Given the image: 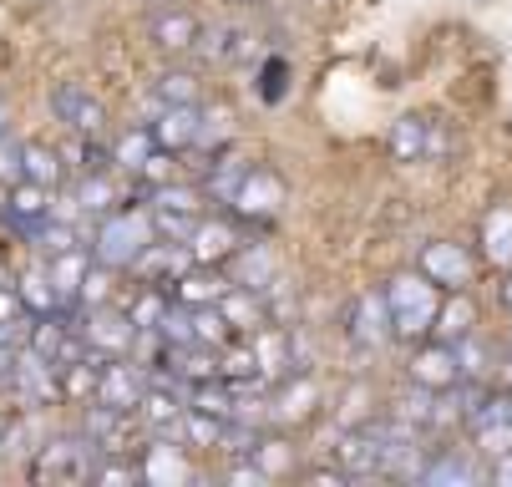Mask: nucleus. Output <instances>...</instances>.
<instances>
[{
  "label": "nucleus",
  "instance_id": "39",
  "mask_svg": "<svg viewBox=\"0 0 512 487\" xmlns=\"http://www.w3.org/2000/svg\"><path fill=\"white\" fill-rule=\"evenodd\" d=\"M11 315H26V300H21V290H16V285L0 290V320H11Z\"/></svg>",
  "mask_w": 512,
  "mask_h": 487
},
{
  "label": "nucleus",
  "instance_id": "16",
  "mask_svg": "<svg viewBox=\"0 0 512 487\" xmlns=\"http://www.w3.org/2000/svg\"><path fill=\"white\" fill-rule=\"evenodd\" d=\"M203 41V21L193 16V11H163V16H153V46L158 51H193Z\"/></svg>",
  "mask_w": 512,
  "mask_h": 487
},
{
  "label": "nucleus",
  "instance_id": "29",
  "mask_svg": "<svg viewBox=\"0 0 512 487\" xmlns=\"http://www.w3.org/2000/svg\"><path fill=\"white\" fill-rule=\"evenodd\" d=\"M477 477H482V472H477L467 457H436V462L426 467V482H462V487H467V482H477Z\"/></svg>",
  "mask_w": 512,
  "mask_h": 487
},
{
  "label": "nucleus",
  "instance_id": "40",
  "mask_svg": "<svg viewBox=\"0 0 512 487\" xmlns=\"http://www.w3.org/2000/svg\"><path fill=\"white\" fill-rule=\"evenodd\" d=\"M6 122H11V107H6V102H0V137H6Z\"/></svg>",
  "mask_w": 512,
  "mask_h": 487
},
{
  "label": "nucleus",
  "instance_id": "11",
  "mask_svg": "<svg viewBox=\"0 0 512 487\" xmlns=\"http://www.w3.org/2000/svg\"><path fill=\"white\" fill-rule=\"evenodd\" d=\"M153 137H158V148H168V153L193 148L198 137H203V112H198V102H173V107H163L158 122H153Z\"/></svg>",
  "mask_w": 512,
  "mask_h": 487
},
{
  "label": "nucleus",
  "instance_id": "10",
  "mask_svg": "<svg viewBox=\"0 0 512 487\" xmlns=\"http://www.w3.org/2000/svg\"><path fill=\"white\" fill-rule=\"evenodd\" d=\"M6 224L11 229H21L26 239L51 219V188H41V183H31V178H21V183H11V193H6Z\"/></svg>",
  "mask_w": 512,
  "mask_h": 487
},
{
  "label": "nucleus",
  "instance_id": "23",
  "mask_svg": "<svg viewBox=\"0 0 512 487\" xmlns=\"http://www.w3.org/2000/svg\"><path fill=\"white\" fill-rule=\"evenodd\" d=\"M153 153H158L153 127H148V132H122L117 143H112V163H117V168H127V173H142V163H148Z\"/></svg>",
  "mask_w": 512,
  "mask_h": 487
},
{
  "label": "nucleus",
  "instance_id": "7",
  "mask_svg": "<svg viewBox=\"0 0 512 487\" xmlns=\"http://www.w3.org/2000/svg\"><path fill=\"white\" fill-rule=\"evenodd\" d=\"M77 330H82V340L92 345L97 356H122V351H132L137 335H142L132 315H117V310H107V305H92V315H87Z\"/></svg>",
  "mask_w": 512,
  "mask_h": 487
},
{
  "label": "nucleus",
  "instance_id": "20",
  "mask_svg": "<svg viewBox=\"0 0 512 487\" xmlns=\"http://www.w3.org/2000/svg\"><path fill=\"white\" fill-rule=\"evenodd\" d=\"M482 254L497 269H512V208H492L482 219Z\"/></svg>",
  "mask_w": 512,
  "mask_h": 487
},
{
  "label": "nucleus",
  "instance_id": "2",
  "mask_svg": "<svg viewBox=\"0 0 512 487\" xmlns=\"http://www.w3.org/2000/svg\"><path fill=\"white\" fill-rule=\"evenodd\" d=\"M153 239H158L153 214H137V208H117V214H107V219H102L92 254H97L107 269H132V264H137V254L148 249Z\"/></svg>",
  "mask_w": 512,
  "mask_h": 487
},
{
  "label": "nucleus",
  "instance_id": "17",
  "mask_svg": "<svg viewBox=\"0 0 512 487\" xmlns=\"http://www.w3.org/2000/svg\"><path fill=\"white\" fill-rule=\"evenodd\" d=\"M234 285L224 280V274H218V269H188V274H178V305L183 310H193V305H218V300H224Z\"/></svg>",
  "mask_w": 512,
  "mask_h": 487
},
{
  "label": "nucleus",
  "instance_id": "6",
  "mask_svg": "<svg viewBox=\"0 0 512 487\" xmlns=\"http://www.w3.org/2000/svg\"><path fill=\"white\" fill-rule=\"evenodd\" d=\"M421 274L436 285V290H467L472 285V274H477V264H472V254L462 249V244H452V239H436V244H426L421 249Z\"/></svg>",
  "mask_w": 512,
  "mask_h": 487
},
{
  "label": "nucleus",
  "instance_id": "1",
  "mask_svg": "<svg viewBox=\"0 0 512 487\" xmlns=\"http://www.w3.org/2000/svg\"><path fill=\"white\" fill-rule=\"evenodd\" d=\"M386 310H391V335L421 340V335H431L442 300H436V285L426 274H396L386 285Z\"/></svg>",
  "mask_w": 512,
  "mask_h": 487
},
{
  "label": "nucleus",
  "instance_id": "9",
  "mask_svg": "<svg viewBox=\"0 0 512 487\" xmlns=\"http://www.w3.org/2000/svg\"><path fill=\"white\" fill-rule=\"evenodd\" d=\"M411 381H416L421 391H452V386L462 381L457 345H447V340H431V345H421V351L411 356Z\"/></svg>",
  "mask_w": 512,
  "mask_h": 487
},
{
  "label": "nucleus",
  "instance_id": "42",
  "mask_svg": "<svg viewBox=\"0 0 512 487\" xmlns=\"http://www.w3.org/2000/svg\"><path fill=\"white\" fill-rule=\"evenodd\" d=\"M11 285V274H6V264H0V290H6Z\"/></svg>",
  "mask_w": 512,
  "mask_h": 487
},
{
  "label": "nucleus",
  "instance_id": "22",
  "mask_svg": "<svg viewBox=\"0 0 512 487\" xmlns=\"http://www.w3.org/2000/svg\"><path fill=\"white\" fill-rule=\"evenodd\" d=\"M21 173L41 188H56L61 183V153L46 148V143H21Z\"/></svg>",
  "mask_w": 512,
  "mask_h": 487
},
{
  "label": "nucleus",
  "instance_id": "25",
  "mask_svg": "<svg viewBox=\"0 0 512 487\" xmlns=\"http://www.w3.org/2000/svg\"><path fill=\"white\" fill-rule=\"evenodd\" d=\"M16 290H21V300H26L31 315H56V310H61V295H56V285H51V274H21Z\"/></svg>",
  "mask_w": 512,
  "mask_h": 487
},
{
  "label": "nucleus",
  "instance_id": "43",
  "mask_svg": "<svg viewBox=\"0 0 512 487\" xmlns=\"http://www.w3.org/2000/svg\"><path fill=\"white\" fill-rule=\"evenodd\" d=\"M6 432H11V422H6V416H0V442H6Z\"/></svg>",
  "mask_w": 512,
  "mask_h": 487
},
{
  "label": "nucleus",
  "instance_id": "12",
  "mask_svg": "<svg viewBox=\"0 0 512 487\" xmlns=\"http://www.w3.org/2000/svg\"><path fill=\"white\" fill-rule=\"evenodd\" d=\"M142 376H137V366H127V361H117V356H107L102 361V376H97V396L92 401H107V406H122V411H137L142 406Z\"/></svg>",
  "mask_w": 512,
  "mask_h": 487
},
{
  "label": "nucleus",
  "instance_id": "5",
  "mask_svg": "<svg viewBox=\"0 0 512 487\" xmlns=\"http://www.w3.org/2000/svg\"><path fill=\"white\" fill-rule=\"evenodd\" d=\"M234 214L239 219H254V224H269L279 208H284V178L274 168H244L239 188L229 193Z\"/></svg>",
  "mask_w": 512,
  "mask_h": 487
},
{
  "label": "nucleus",
  "instance_id": "35",
  "mask_svg": "<svg viewBox=\"0 0 512 487\" xmlns=\"http://www.w3.org/2000/svg\"><path fill=\"white\" fill-rule=\"evenodd\" d=\"M239 26H213V36H208V56H218V61H234L244 46H239Z\"/></svg>",
  "mask_w": 512,
  "mask_h": 487
},
{
  "label": "nucleus",
  "instance_id": "30",
  "mask_svg": "<svg viewBox=\"0 0 512 487\" xmlns=\"http://www.w3.org/2000/svg\"><path fill=\"white\" fill-rule=\"evenodd\" d=\"M77 203L87 208V214H107V208H112V183H107V173H87L82 188H77Z\"/></svg>",
  "mask_w": 512,
  "mask_h": 487
},
{
  "label": "nucleus",
  "instance_id": "14",
  "mask_svg": "<svg viewBox=\"0 0 512 487\" xmlns=\"http://www.w3.org/2000/svg\"><path fill=\"white\" fill-rule=\"evenodd\" d=\"M436 153V127H431V117H401L396 127H391V158L396 163H421V158H431Z\"/></svg>",
  "mask_w": 512,
  "mask_h": 487
},
{
  "label": "nucleus",
  "instance_id": "34",
  "mask_svg": "<svg viewBox=\"0 0 512 487\" xmlns=\"http://www.w3.org/2000/svg\"><path fill=\"white\" fill-rule=\"evenodd\" d=\"M193 97H198V82H193L188 72H163V77H158V102H163V107L193 102Z\"/></svg>",
  "mask_w": 512,
  "mask_h": 487
},
{
  "label": "nucleus",
  "instance_id": "36",
  "mask_svg": "<svg viewBox=\"0 0 512 487\" xmlns=\"http://www.w3.org/2000/svg\"><path fill=\"white\" fill-rule=\"evenodd\" d=\"M77 305H107V264L102 259H97V269H87V285H82Z\"/></svg>",
  "mask_w": 512,
  "mask_h": 487
},
{
  "label": "nucleus",
  "instance_id": "27",
  "mask_svg": "<svg viewBox=\"0 0 512 487\" xmlns=\"http://www.w3.org/2000/svg\"><path fill=\"white\" fill-rule=\"evenodd\" d=\"M173 305H168V295H163V285H148V290H142L137 300H132V320H137V330H158L163 325V315H168Z\"/></svg>",
  "mask_w": 512,
  "mask_h": 487
},
{
  "label": "nucleus",
  "instance_id": "38",
  "mask_svg": "<svg viewBox=\"0 0 512 487\" xmlns=\"http://www.w3.org/2000/svg\"><path fill=\"white\" fill-rule=\"evenodd\" d=\"M0 178H11V183L26 178V173H21V148H0Z\"/></svg>",
  "mask_w": 512,
  "mask_h": 487
},
{
  "label": "nucleus",
  "instance_id": "33",
  "mask_svg": "<svg viewBox=\"0 0 512 487\" xmlns=\"http://www.w3.org/2000/svg\"><path fill=\"white\" fill-rule=\"evenodd\" d=\"M234 264H239V290H259L254 280H274V264H269V254L259 249V254H234Z\"/></svg>",
  "mask_w": 512,
  "mask_h": 487
},
{
  "label": "nucleus",
  "instance_id": "13",
  "mask_svg": "<svg viewBox=\"0 0 512 487\" xmlns=\"http://www.w3.org/2000/svg\"><path fill=\"white\" fill-rule=\"evenodd\" d=\"M132 432H137V411H122V406H107V401H97L87 411V437L102 452H127Z\"/></svg>",
  "mask_w": 512,
  "mask_h": 487
},
{
  "label": "nucleus",
  "instance_id": "24",
  "mask_svg": "<svg viewBox=\"0 0 512 487\" xmlns=\"http://www.w3.org/2000/svg\"><path fill=\"white\" fill-rule=\"evenodd\" d=\"M188 462L173 452V447H148V457H142V482H188Z\"/></svg>",
  "mask_w": 512,
  "mask_h": 487
},
{
  "label": "nucleus",
  "instance_id": "37",
  "mask_svg": "<svg viewBox=\"0 0 512 487\" xmlns=\"http://www.w3.org/2000/svg\"><path fill=\"white\" fill-rule=\"evenodd\" d=\"M92 477H97V482H137L142 467H132V462H97Z\"/></svg>",
  "mask_w": 512,
  "mask_h": 487
},
{
  "label": "nucleus",
  "instance_id": "19",
  "mask_svg": "<svg viewBox=\"0 0 512 487\" xmlns=\"http://www.w3.org/2000/svg\"><path fill=\"white\" fill-rule=\"evenodd\" d=\"M87 269H92V259L82 254V249H66V254H51V285H56V295H61V305H77V295H82V285H87Z\"/></svg>",
  "mask_w": 512,
  "mask_h": 487
},
{
  "label": "nucleus",
  "instance_id": "8",
  "mask_svg": "<svg viewBox=\"0 0 512 487\" xmlns=\"http://www.w3.org/2000/svg\"><path fill=\"white\" fill-rule=\"evenodd\" d=\"M51 112H56L71 132H82V137H97L102 122H107V107H102L82 82H61V87L51 92Z\"/></svg>",
  "mask_w": 512,
  "mask_h": 487
},
{
  "label": "nucleus",
  "instance_id": "15",
  "mask_svg": "<svg viewBox=\"0 0 512 487\" xmlns=\"http://www.w3.org/2000/svg\"><path fill=\"white\" fill-rule=\"evenodd\" d=\"M391 335V310H386V295H360L355 310H350V340L360 351H371Z\"/></svg>",
  "mask_w": 512,
  "mask_h": 487
},
{
  "label": "nucleus",
  "instance_id": "21",
  "mask_svg": "<svg viewBox=\"0 0 512 487\" xmlns=\"http://www.w3.org/2000/svg\"><path fill=\"white\" fill-rule=\"evenodd\" d=\"M472 325H477V310H472V300L457 290V300H447L442 310H436L431 335H436V340H447V345H457L462 335H472Z\"/></svg>",
  "mask_w": 512,
  "mask_h": 487
},
{
  "label": "nucleus",
  "instance_id": "18",
  "mask_svg": "<svg viewBox=\"0 0 512 487\" xmlns=\"http://www.w3.org/2000/svg\"><path fill=\"white\" fill-rule=\"evenodd\" d=\"M188 249H193V259L198 264H224V259H234L239 254V239H234V229L224 224V219H203L198 229H193V239H188Z\"/></svg>",
  "mask_w": 512,
  "mask_h": 487
},
{
  "label": "nucleus",
  "instance_id": "28",
  "mask_svg": "<svg viewBox=\"0 0 512 487\" xmlns=\"http://www.w3.org/2000/svg\"><path fill=\"white\" fill-rule=\"evenodd\" d=\"M218 310H224V320H229L234 330H259V325H254V320H259V305H254L249 295H239V285L218 300Z\"/></svg>",
  "mask_w": 512,
  "mask_h": 487
},
{
  "label": "nucleus",
  "instance_id": "26",
  "mask_svg": "<svg viewBox=\"0 0 512 487\" xmlns=\"http://www.w3.org/2000/svg\"><path fill=\"white\" fill-rule=\"evenodd\" d=\"M188 401H193V411H208V416H234V391L229 386H213V376L208 381H193V391H188Z\"/></svg>",
  "mask_w": 512,
  "mask_h": 487
},
{
  "label": "nucleus",
  "instance_id": "31",
  "mask_svg": "<svg viewBox=\"0 0 512 487\" xmlns=\"http://www.w3.org/2000/svg\"><path fill=\"white\" fill-rule=\"evenodd\" d=\"M31 244H36L41 254H66V249H77V234H71V224H56V219H46V224L31 234Z\"/></svg>",
  "mask_w": 512,
  "mask_h": 487
},
{
  "label": "nucleus",
  "instance_id": "32",
  "mask_svg": "<svg viewBox=\"0 0 512 487\" xmlns=\"http://www.w3.org/2000/svg\"><path fill=\"white\" fill-rule=\"evenodd\" d=\"M137 411L148 416L153 427H168V422H178V411H183V406H178V396H173V391H148Z\"/></svg>",
  "mask_w": 512,
  "mask_h": 487
},
{
  "label": "nucleus",
  "instance_id": "4",
  "mask_svg": "<svg viewBox=\"0 0 512 487\" xmlns=\"http://www.w3.org/2000/svg\"><path fill=\"white\" fill-rule=\"evenodd\" d=\"M153 229H158V239H178V244H188L193 239V229L203 224V203H198V193L193 188H173V183H163V188H153Z\"/></svg>",
  "mask_w": 512,
  "mask_h": 487
},
{
  "label": "nucleus",
  "instance_id": "3",
  "mask_svg": "<svg viewBox=\"0 0 512 487\" xmlns=\"http://www.w3.org/2000/svg\"><path fill=\"white\" fill-rule=\"evenodd\" d=\"M97 442L92 437H56L36 452L31 462V477L36 482H56V487H71V482H87L97 472Z\"/></svg>",
  "mask_w": 512,
  "mask_h": 487
},
{
  "label": "nucleus",
  "instance_id": "41",
  "mask_svg": "<svg viewBox=\"0 0 512 487\" xmlns=\"http://www.w3.org/2000/svg\"><path fill=\"white\" fill-rule=\"evenodd\" d=\"M502 300H507V310H512V269H507V285H502Z\"/></svg>",
  "mask_w": 512,
  "mask_h": 487
}]
</instances>
